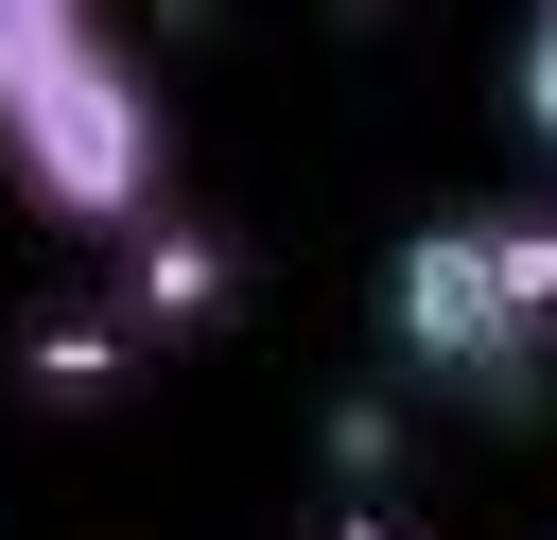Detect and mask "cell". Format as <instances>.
Here are the masks:
<instances>
[{"label": "cell", "instance_id": "cell-4", "mask_svg": "<svg viewBox=\"0 0 557 540\" xmlns=\"http://www.w3.org/2000/svg\"><path fill=\"white\" fill-rule=\"evenodd\" d=\"M122 366H139V348H122L104 314H70V331H35V401H104Z\"/></svg>", "mask_w": 557, "mask_h": 540}, {"label": "cell", "instance_id": "cell-1", "mask_svg": "<svg viewBox=\"0 0 557 540\" xmlns=\"http://www.w3.org/2000/svg\"><path fill=\"white\" fill-rule=\"evenodd\" d=\"M0 174H17L52 226H87V244L157 226L174 122H157L139 52L104 35V0H0Z\"/></svg>", "mask_w": 557, "mask_h": 540}, {"label": "cell", "instance_id": "cell-2", "mask_svg": "<svg viewBox=\"0 0 557 540\" xmlns=\"http://www.w3.org/2000/svg\"><path fill=\"white\" fill-rule=\"evenodd\" d=\"M540 296H557V244L522 226V209H470V226H418L400 244V348H418V383H453V401H522V348H540Z\"/></svg>", "mask_w": 557, "mask_h": 540}, {"label": "cell", "instance_id": "cell-3", "mask_svg": "<svg viewBox=\"0 0 557 540\" xmlns=\"http://www.w3.org/2000/svg\"><path fill=\"white\" fill-rule=\"evenodd\" d=\"M209 314H226V244H209V226H174V209H157V226H122V296H104V331H122V348H157V331H209Z\"/></svg>", "mask_w": 557, "mask_h": 540}]
</instances>
